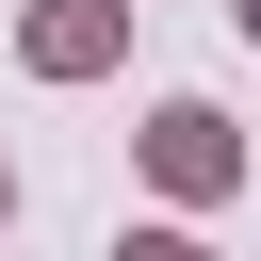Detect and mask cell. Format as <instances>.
Instances as JSON below:
<instances>
[{"mask_svg": "<svg viewBox=\"0 0 261 261\" xmlns=\"http://www.w3.org/2000/svg\"><path fill=\"white\" fill-rule=\"evenodd\" d=\"M147 179H163V196H228V179H245L228 114H212V98H163V114H147Z\"/></svg>", "mask_w": 261, "mask_h": 261, "instance_id": "6da1fadb", "label": "cell"}, {"mask_svg": "<svg viewBox=\"0 0 261 261\" xmlns=\"http://www.w3.org/2000/svg\"><path fill=\"white\" fill-rule=\"evenodd\" d=\"M16 49H33V82H98V65L130 49V0H33Z\"/></svg>", "mask_w": 261, "mask_h": 261, "instance_id": "7a4b0ae2", "label": "cell"}, {"mask_svg": "<svg viewBox=\"0 0 261 261\" xmlns=\"http://www.w3.org/2000/svg\"><path fill=\"white\" fill-rule=\"evenodd\" d=\"M114 261H212L196 228H114Z\"/></svg>", "mask_w": 261, "mask_h": 261, "instance_id": "3957f363", "label": "cell"}, {"mask_svg": "<svg viewBox=\"0 0 261 261\" xmlns=\"http://www.w3.org/2000/svg\"><path fill=\"white\" fill-rule=\"evenodd\" d=\"M228 16H245V49H261V0H228Z\"/></svg>", "mask_w": 261, "mask_h": 261, "instance_id": "277c9868", "label": "cell"}, {"mask_svg": "<svg viewBox=\"0 0 261 261\" xmlns=\"http://www.w3.org/2000/svg\"><path fill=\"white\" fill-rule=\"evenodd\" d=\"M0 212H16V163H0Z\"/></svg>", "mask_w": 261, "mask_h": 261, "instance_id": "5b68a950", "label": "cell"}]
</instances>
